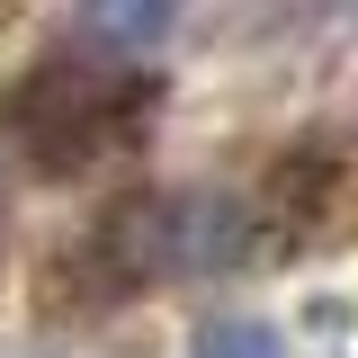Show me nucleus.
<instances>
[{
  "instance_id": "f257e3e1",
  "label": "nucleus",
  "mask_w": 358,
  "mask_h": 358,
  "mask_svg": "<svg viewBox=\"0 0 358 358\" xmlns=\"http://www.w3.org/2000/svg\"><path fill=\"white\" fill-rule=\"evenodd\" d=\"M152 108H162V81H152V72H134V63H90V54H45V63L18 72L0 126H9V143H18L45 179H72V171H90V162H108V152H126L134 134L152 126Z\"/></svg>"
},
{
  "instance_id": "f03ea898",
  "label": "nucleus",
  "mask_w": 358,
  "mask_h": 358,
  "mask_svg": "<svg viewBox=\"0 0 358 358\" xmlns=\"http://www.w3.org/2000/svg\"><path fill=\"white\" fill-rule=\"evenodd\" d=\"M251 260V206L215 197V188H152L108 206L99 233L63 268H81L99 296H134V287H162V278H224V268Z\"/></svg>"
},
{
  "instance_id": "7ed1b4c3",
  "label": "nucleus",
  "mask_w": 358,
  "mask_h": 358,
  "mask_svg": "<svg viewBox=\"0 0 358 358\" xmlns=\"http://www.w3.org/2000/svg\"><path fill=\"white\" fill-rule=\"evenodd\" d=\"M81 45H126V54H143V45H162L171 36V9H81V27H72Z\"/></svg>"
},
{
  "instance_id": "20e7f679",
  "label": "nucleus",
  "mask_w": 358,
  "mask_h": 358,
  "mask_svg": "<svg viewBox=\"0 0 358 358\" xmlns=\"http://www.w3.org/2000/svg\"><path fill=\"white\" fill-rule=\"evenodd\" d=\"M188 358H287V341L268 331L260 313H215V322L188 341Z\"/></svg>"
}]
</instances>
